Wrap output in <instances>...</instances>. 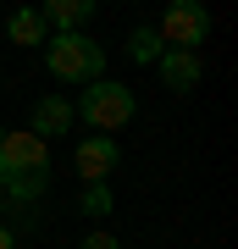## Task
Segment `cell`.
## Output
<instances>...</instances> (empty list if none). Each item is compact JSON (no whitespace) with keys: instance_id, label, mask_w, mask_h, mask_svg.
Wrapping results in <instances>:
<instances>
[{"instance_id":"cell-8","label":"cell","mask_w":238,"mask_h":249,"mask_svg":"<svg viewBox=\"0 0 238 249\" xmlns=\"http://www.w3.org/2000/svg\"><path fill=\"white\" fill-rule=\"evenodd\" d=\"M39 17H44V28H61V34H78V28L89 22V17H94V0H50V6H44L39 11Z\"/></svg>"},{"instance_id":"cell-2","label":"cell","mask_w":238,"mask_h":249,"mask_svg":"<svg viewBox=\"0 0 238 249\" xmlns=\"http://www.w3.org/2000/svg\"><path fill=\"white\" fill-rule=\"evenodd\" d=\"M133 111H139L133 89H128V83H106V78H100V83H89L83 100H78V116H83L89 127H100L106 139L116 133V127H128V122H133Z\"/></svg>"},{"instance_id":"cell-12","label":"cell","mask_w":238,"mask_h":249,"mask_svg":"<svg viewBox=\"0 0 238 249\" xmlns=\"http://www.w3.org/2000/svg\"><path fill=\"white\" fill-rule=\"evenodd\" d=\"M6 194H17V199H34V194H44V178H22V183H0Z\"/></svg>"},{"instance_id":"cell-11","label":"cell","mask_w":238,"mask_h":249,"mask_svg":"<svg viewBox=\"0 0 238 249\" xmlns=\"http://www.w3.org/2000/svg\"><path fill=\"white\" fill-rule=\"evenodd\" d=\"M83 216H111V188L106 183H89L83 188Z\"/></svg>"},{"instance_id":"cell-16","label":"cell","mask_w":238,"mask_h":249,"mask_svg":"<svg viewBox=\"0 0 238 249\" xmlns=\"http://www.w3.org/2000/svg\"><path fill=\"white\" fill-rule=\"evenodd\" d=\"M0 133H6V127H0Z\"/></svg>"},{"instance_id":"cell-6","label":"cell","mask_w":238,"mask_h":249,"mask_svg":"<svg viewBox=\"0 0 238 249\" xmlns=\"http://www.w3.org/2000/svg\"><path fill=\"white\" fill-rule=\"evenodd\" d=\"M67 127H72V100H61V94H44L39 106H34V127H28V133L50 144L55 133H67Z\"/></svg>"},{"instance_id":"cell-5","label":"cell","mask_w":238,"mask_h":249,"mask_svg":"<svg viewBox=\"0 0 238 249\" xmlns=\"http://www.w3.org/2000/svg\"><path fill=\"white\" fill-rule=\"evenodd\" d=\"M116 160H122V150H116V139H106V133H89L78 150H72V166H78L83 183H106V178H116Z\"/></svg>"},{"instance_id":"cell-1","label":"cell","mask_w":238,"mask_h":249,"mask_svg":"<svg viewBox=\"0 0 238 249\" xmlns=\"http://www.w3.org/2000/svg\"><path fill=\"white\" fill-rule=\"evenodd\" d=\"M44 67H50L61 83H100L106 50H100L89 34H55L50 45H44Z\"/></svg>"},{"instance_id":"cell-14","label":"cell","mask_w":238,"mask_h":249,"mask_svg":"<svg viewBox=\"0 0 238 249\" xmlns=\"http://www.w3.org/2000/svg\"><path fill=\"white\" fill-rule=\"evenodd\" d=\"M0 249H17V238H11V227H0Z\"/></svg>"},{"instance_id":"cell-7","label":"cell","mask_w":238,"mask_h":249,"mask_svg":"<svg viewBox=\"0 0 238 249\" xmlns=\"http://www.w3.org/2000/svg\"><path fill=\"white\" fill-rule=\"evenodd\" d=\"M161 78H166V89H177V94H188L200 83V55L194 50H161Z\"/></svg>"},{"instance_id":"cell-3","label":"cell","mask_w":238,"mask_h":249,"mask_svg":"<svg viewBox=\"0 0 238 249\" xmlns=\"http://www.w3.org/2000/svg\"><path fill=\"white\" fill-rule=\"evenodd\" d=\"M50 172V144L22 133H0V183H22V178H44Z\"/></svg>"},{"instance_id":"cell-15","label":"cell","mask_w":238,"mask_h":249,"mask_svg":"<svg viewBox=\"0 0 238 249\" xmlns=\"http://www.w3.org/2000/svg\"><path fill=\"white\" fill-rule=\"evenodd\" d=\"M0 211H6V188H0Z\"/></svg>"},{"instance_id":"cell-4","label":"cell","mask_w":238,"mask_h":249,"mask_svg":"<svg viewBox=\"0 0 238 249\" xmlns=\"http://www.w3.org/2000/svg\"><path fill=\"white\" fill-rule=\"evenodd\" d=\"M205 34H211V11L194 6V0H172L161 11V28H155V39L172 50H194V45H205Z\"/></svg>"},{"instance_id":"cell-9","label":"cell","mask_w":238,"mask_h":249,"mask_svg":"<svg viewBox=\"0 0 238 249\" xmlns=\"http://www.w3.org/2000/svg\"><path fill=\"white\" fill-rule=\"evenodd\" d=\"M6 39H11V45H50V34H44V17H39V11H11V17H6Z\"/></svg>"},{"instance_id":"cell-13","label":"cell","mask_w":238,"mask_h":249,"mask_svg":"<svg viewBox=\"0 0 238 249\" xmlns=\"http://www.w3.org/2000/svg\"><path fill=\"white\" fill-rule=\"evenodd\" d=\"M78 249H122V244H116V232H106V227H94V232H89V238H83Z\"/></svg>"},{"instance_id":"cell-10","label":"cell","mask_w":238,"mask_h":249,"mask_svg":"<svg viewBox=\"0 0 238 249\" xmlns=\"http://www.w3.org/2000/svg\"><path fill=\"white\" fill-rule=\"evenodd\" d=\"M128 55L139 67H155L161 61V39H155V28H133V39H128Z\"/></svg>"}]
</instances>
